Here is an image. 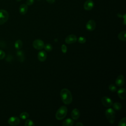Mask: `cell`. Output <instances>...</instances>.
I'll list each match as a JSON object with an SVG mask.
<instances>
[{
  "instance_id": "obj_1",
  "label": "cell",
  "mask_w": 126,
  "mask_h": 126,
  "mask_svg": "<svg viewBox=\"0 0 126 126\" xmlns=\"http://www.w3.org/2000/svg\"><path fill=\"white\" fill-rule=\"evenodd\" d=\"M60 95L63 102L65 104H69L72 102V96L71 92L66 88L63 89L61 90Z\"/></svg>"
},
{
  "instance_id": "obj_2",
  "label": "cell",
  "mask_w": 126,
  "mask_h": 126,
  "mask_svg": "<svg viewBox=\"0 0 126 126\" xmlns=\"http://www.w3.org/2000/svg\"><path fill=\"white\" fill-rule=\"evenodd\" d=\"M67 109L65 106H61L57 111L55 116L56 118L58 120H62L65 118L67 114Z\"/></svg>"
},
{
  "instance_id": "obj_3",
  "label": "cell",
  "mask_w": 126,
  "mask_h": 126,
  "mask_svg": "<svg viewBox=\"0 0 126 126\" xmlns=\"http://www.w3.org/2000/svg\"><path fill=\"white\" fill-rule=\"evenodd\" d=\"M106 117L110 124H113L115 122V112L112 108H108L106 110L105 112Z\"/></svg>"
},
{
  "instance_id": "obj_4",
  "label": "cell",
  "mask_w": 126,
  "mask_h": 126,
  "mask_svg": "<svg viewBox=\"0 0 126 126\" xmlns=\"http://www.w3.org/2000/svg\"><path fill=\"white\" fill-rule=\"evenodd\" d=\"M9 18V14L4 9H0V25H3L7 22Z\"/></svg>"
},
{
  "instance_id": "obj_5",
  "label": "cell",
  "mask_w": 126,
  "mask_h": 126,
  "mask_svg": "<svg viewBox=\"0 0 126 126\" xmlns=\"http://www.w3.org/2000/svg\"><path fill=\"white\" fill-rule=\"evenodd\" d=\"M32 45L34 49L36 50H41L44 48V43L42 40L37 39L33 41Z\"/></svg>"
},
{
  "instance_id": "obj_6",
  "label": "cell",
  "mask_w": 126,
  "mask_h": 126,
  "mask_svg": "<svg viewBox=\"0 0 126 126\" xmlns=\"http://www.w3.org/2000/svg\"><path fill=\"white\" fill-rule=\"evenodd\" d=\"M102 104L106 107H110L112 105V100L107 96H103L101 98Z\"/></svg>"
},
{
  "instance_id": "obj_7",
  "label": "cell",
  "mask_w": 126,
  "mask_h": 126,
  "mask_svg": "<svg viewBox=\"0 0 126 126\" xmlns=\"http://www.w3.org/2000/svg\"><path fill=\"white\" fill-rule=\"evenodd\" d=\"M20 122V120L19 119V118H18L17 117H11L9 118V119L8 120V123L11 125V126H15L18 125Z\"/></svg>"
},
{
  "instance_id": "obj_8",
  "label": "cell",
  "mask_w": 126,
  "mask_h": 126,
  "mask_svg": "<svg viewBox=\"0 0 126 126\" xmlns=\"http://www.w3.org/2000/svg\"><path fill=\"white\" fill-rule=\"evenodd\" d=\"M94 7V2L92 0H87L84 4V8L85 10L90 11Z\"/></svg>"
},
{
  "instance_id": "obj_9",
  "label": "cell",
  "mask_w": 126,
  "mask_h": 126,
  "mask_svg": "<svg viewBox=\"0 0 126 126\" xmlns=\"http://www.w3.org/2000/svg\"><path fill=\"white\" fill-rule=\"evenodd\" d=\"M95 22L94 20H90L86 25V29L89 31H93L95 28Z\"/></svg>"
},
{
  "instance_id": "obj_10",
  "label": "cell",
  "mask_w": 126,
  "mask_h": 126,
  "mask_svg": "<svg viewBox=\"0 0 126 126\" xmlns=\"http://www.w3.org/2000/svg\"><path fill=\"white\" fill-rule=\"evenodd\" d=\"M77 40V37L74 34L68 35L65 39V42L67 44H72L75 43Z\"/></svg>"
},
{
  "instance_id": "obj_11",
  "label": "cell",
  "mask_w": 126,
  "mask_h": 126,
  "mask_svg": "<svg viewBox=\"0 0 126 126\" xmlns=\"http://www.w3.org/2000/svg\"><path fill=\"white\" fill-rule=\"evenodd\" d=\"M115 83L117 86L119 87H122L125 83V78L123 75L121 74L119 75L116 79Z\"/></svg>"
},
{
  "instance_id": "obj_12",
  "label": "cell",
  "mask_w": 126,
  "mask_h": 126,
  "mask_svg": "<svg viewBox=\"0 0 126 126\" xmlns=\"http://www.w3.org/2000/svg\"><path fill=\"white\" fill-rule=\"evenodd\" d=\"M28 9V5L26 4H22L20 5L19 8V13L21 15H25L27 13Z\"/></svg>"
},
{
  "instance_id": "obj_13",
  "label": "cell",
  "mask_w": 126,
  "mask_h": 126,
  "mask_svg": "<svg viewBox=\"0 0 126 126\" xmlns=\"http://www.w3.org/2000/svg\"><path fill=\"white\" fill-rule=\"evenodd\" d=\"M38 59L40 62H44L47 58V54L44 51H40L38 53Z\"/></svg>"
},
{
  "instance_id": "obj_14",
  "label": "cell",
  "mask_w": 126,
  "mask_h": 126,
  "mask_svg": "<svg viewBox=\"0 0 126 126\" xmlns=\"http://www.w3.org/2000/svg\"><path fill=\"white\" fill-rule=\"evenodd\" d=\"M71 116L72 118L75 120H77L80 117V111L77 108H74L71 113Z\"/></svg>"
},
{
  "instance_id": "obj_15",
  "label": "cell",
  "mask_w": 126,
  "mask_h": 126,
  "mask_svg": "<svg viewBox=\"0 0 126 126\" xmlns=\"http://www.w3.org/2000/svg\"><path fill=\"white\" fill-rule=\"evenodd\" d=\"M118 95L119 97L122 99H124L126 98V91L125 89L124 88H121L118 90L117 91Z\"/></svg>"
},
{
  "instance_id": "obj_16",
  "label": "cell",
  "mask_w": 126,
  "mask_h": 126,
  "mask_svg": "<svg viewBox=\"0 0 126 126\" xmlns=\"http://www.w3.org/2000/svg\"><path fill=\"white\" fill-rule=\"evenodd\" d=\"M73 125V121L70 118H67L65 119L62 123V126H71Z\"/></svg>"
},
{
  "instance_id": "obj_17",
  "label": "cell",
  "mask_w": 126,
  "mask_h": 126,
  "mask_svg": "<svg viewBox=\"0 0 126 126\" xmlns=\"http://www.w3.org/2000/svg\"><path fill=\"white\" fill-rule=\"evenodd\" d=\"M16 54H17V57H18V59H19V60L20 62H22L24 61V59H25L24 54L23 51H22V50L17 51L16 52Z\"/></svg>"
},
{
  "instance_id": "obj_18",
  "label": "cell",
  "mask_w": 126,
  "mask_h": 126,
  "mask_svg": "<svg viewBox=\"0 0 126 126\" xmlns=\"http://www.w3.org/2000/svg\"><path fill=\"white\" fill-rule=\"evenodd\" d=\"M118 37L120 40L125 41L126 40V31H123L120 32L118 34Z\"/></svg>"
},
{
  "instance_id": "obj_19",
  "label": "cell",
  "mask_w": 126,
  "mask_h": 126,
  "mask_svg": "<svg viewBox=\"0 0 126 126\" xmlns=\"http://www.w3.org/2000/svg\"><path fill=\"white\" fill-rule=\"evenodd\" d=\"M23 46V42L22 41L18 39L17 40H16L14 43V46L15 48L17 49V50H20L22 47Z\"/></svg>"
},
{
  "instance_id": "obj_20",
  "label": "cell",
  "mask_w": 126,
  "mask_h": 126,
  "mask_svg": "<svg viewBox=\"0 0 126 126\" xmlns=\"http://www.w3.org/2000/svg\"><path fill=\"white\" fill-rule=\"evenodd\" d=\"M113 108L115 110H119L122 108V105L121 103L118 102H116L112 104Z\"/></svg>"
},
{
  "instance_id": "obj_21",
  "label": "cell",
  "mask_w": 126,
  "mask_h": 126,
  "mask_svg": "<svg viewBox=\"0 0 126 126\" xmlns=\"http://www.w3.org/2000/svg\"><path fill=\"white\" fill-rule=\"evenodd\" d=\"M44 48L45 50V51H47V52H50L52 51L53 47H52V45H51L50 44H46L45 45H44Z\"/></svg>"
},
{
  "instance_id": "obj_22",
  "label": "cell",
  "mask_w": 126,
  "mask_h": 126,
  "mask_svg": "<svg viewBox=\"0 0 126 126\" xmlns=\"http://www.w3.org/2000/svg\"><path fill=\"white\" fill-rule=\"evenodd\" d=\"M29 117V114L27 112H22L20 115V118H21L23 120H25V119H27Z\"/></svg>"
},
{
  "instance_id": "obj_23",
  "label": "cell",
  "mask_w": 126,
  "mask_h": 126,
  "mask_svg": "<svg viewBox=\"0 0 126 126\" xmlns=\"http://www.w3.org/2000/svg\"><path fill=\"white\" fill-rule=\"evenodd\" d=\"M118 126H126V118H123L118 124Z\"/></svg>"
},
{
  "instance_id": "obj_24",
  "label": "cell",
  "mask_w": 126,
  "mask_h": 126,
  "mask_svg": "<svg viewBox=\"0 0 126 126\" xmlns=\"http://www.w3.org/2000/svg\"><path fill=\"white\" fill-rule=\"evenodd\" d=\"M25 125L26 126H34V124L32 120L30 119H28L26 120Z\"/></svg>"
},
{
  "instance_id": "obj_25",
  "label": "cell",
  "mask_w": 126,
  "mask_h": 126,
  "mask_svg": "<svg viewBox=\"0 0 126 126\" xmlns=\"http://www.w3.org/2000/svg\"><path fill=\"white\" fill-rule=\"evenodd\" d=\"M109 90L112 92H115L117 91V88L116 87L113 85V84H110L109 86Z\"/></svg>"
},
{
  "instance_id": "obj_26",
  "label": "cell",
  "mask_w": 126,
  "mask_h": 126,
  "mask_svg": "<svg viewBox=\"0 0 126 126\" xmlns=\"http://www.w3.org/2000/svg\"><path fill=\"white\" fill-rule=\"evenodd\" d=\"M78 41L79 43H80L81 44H83L86 42V39L85 37H84L83 36H80L78 39Z\"/></svg>"
},
{
  "instance_id": "obj_27",
  "label": "cell",
  "mask_w": 126,
  "mask_h": 126,
  "mask_svg": "<svg viewBox=\"0 0 126 126\" xmlns=\"http://www.w3.org/2000/svg\"><path fill=\"white\" fill-rule=\"evenodd\" d=\"M67 47L65 45L63 44L61 46V50L63 53H66L67 52Z\"/></svg>"
},
{
  "instance_id": "obj_28",
  "label": "cell",
  "mask_w": 126,
  "mask_h": 126,
  "mask_svg": "<svg viewBox=\"0 0 126 126\" xmlns=\"http://www.w3.org/2000/svg\"><path fill=\"white\" fill-rule=\"evenodd\" d=\"M5 57V54L4 51L0 50V60L3 59Z\"/></svg>"
},
{
  "instance_id": "obj_29",
  "label": "cell",
  "mask_w": 126,
  "mask_h": 126,
  "mask_svg": "<svg viewBox=\"0 0 126 126\" xmlns=\"http://www.w3.org/2000/svg\"><path fill=\"white\" fill-rule=\"evenodd\" d=\"M34 2V0H27L26 4L28 6H30L32 4H33Z\"/></svg>"
},
{
  "instance_id": "obj_30",
  "label": "cell",
  "mask_w": 126,
  "mask_h": 126,
  "mask_svg": "<svg viewBox=\"0 0 126 126\" xmlns=\"http://www.w3.org/2000/svg\"><path fill=\"white\" fill-rule=\"evenodd\" d=\"M12 60V57L11 56V55H8L6 57V61L7 62H11Z\"/></svg>"
},
{
  "instance_id": "obj_31",
  "label": "cell",
  "mask_w": 126,
  "mask_h": 126,
  "mask_svg": "<svg viewBox=\"0 0 126 126\" xmlns=\"http://www.w3.org/2000/svg\"><path fill=\"white\" fill-rule=\"evenodd\" d=\"M46 0L48 3L50 4H53L55 2L56 0Z\"/></svg>"
},
{
  "instance_id": "obj_32",
  "label": "cell",
  "mask_w": 126,
  "mask_h": 126,
  "mask_svg": "<svg viewBox=\"0 0 126 126\" xmlns=\"http://www.w3.org/2000/svg\"><path fill=\"white\" fill-rule=\"evenodd\" d=\"M76 126H83V124L82 123H81V122H79V123H77L76 124Z\"/></svg>"
},
{
  "instance_id": "obj_33",
  "label": "cell",
  "mask_w": 126,
  "mask_h": 126,
  "mask_svg": "<svg viewBox=\"0 0 126 126\" xmlns=\"http://www.w3.org/2000/svg\"><path fill=\"white\" fill-rule=\"evenodd\" d=\"M22 0H16V1H21Z\"/></svg>"
},
{
  "instance_id": "obj_34",
  "label": "cell",
  "mask_w": 126,
  "mask_h": 126,
  "mask_svg": "<svg viewBox=\"0 0 126 126\" xmlns=\"http://www.w3.org/2000/svg\"></svg>"
}]
</instances>
